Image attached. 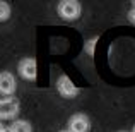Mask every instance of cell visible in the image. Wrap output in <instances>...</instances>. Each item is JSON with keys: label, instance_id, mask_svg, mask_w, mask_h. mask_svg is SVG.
I'll return each instance as SVG.
<instances>
[{"label": "cell", "instance_id": "obj_12", "mask_svg": "<svg viewBox=\"0 0 135 132\" xmlns=\"http://www.w3.org/2000/svg\"><path fill=\"white\" fill-rule=\"evenodd\" d=\"M118 132H128V130H118Z\"/></svg>", "mask_w": 135, "mask_h": 132}, {"label": "cell", "instance_id": "obj_11", "mask_svg": "<svg viewBox=\"0 0 135 132\" xmlns=\"http://www.w3.org/2000/svg\"><path fill=\"white\" fill-rule=\"evenodd\" d=\"M60 132H70V130H69V129H67V130H60Z\"/></svg>", "mask_w": 135, "mask_h": 132}, {"label": "cell", "instance_id": "obj_7", "mask_svg": "<svg viewBox=\"0 0 135 132\" xmlns=\"http://www.w3.org/2000/svg\"><path fill=\"white\" fill-rule=\"evenodd\" d=\"M9 132H33V127L27 120H14L9 127Z\"/></svg>", "mask_w": 135, "mask_h": 132}, {"label": "cell", "instance_id": "obj_3", "mask_svg": "<svg viewBox=\"0 0 135 132\" xmlns=\"http://www.w3.org/2000/svg\"><path fill=\"white\" fill-rule=\"evenodd\" d=\"M56 91L60 93V96L69 98V99L75 98V96L79 94V88L72 83V79H70L67 74H62V76L56 79Z\"/></svg>", "mask_w": 135, "mask_h": 132}, {"label": "cell", "instance_id": "obj_13", "mask_svg": "<svg viewBox=\"0 0 135 132\" xmlns=\"http://www.w3.org/2000/svg\"><path fill=\"white\" fill-rule=\"evenodd\" d=\"M132 132H135V125H133V129H132Z\"/></svg>", "mask_w": 135, "mask_h": 132}, {"label": "cell", "instance_id": "obj_6", "mask_svg": "<svg viewBox=\"0 0 135 132\" xmlns=\"http://www.w3.org/2000/svg\"><path fill=\"white\" fill-rule=\"evenodd\" d=\"M16 77L12 76L10 72H7V70H3V72H0V94H5V96H12L14 93H16Z\"/></svg>", "mask_w": 135, "mask_h": 132}, {"label": "cell", "instance_id": "obj_8", "mask_svg": "<svg viewBox=\"0 0 135 132\" xmlns=\"http://www.w3.org/2000/svg\"><path fill=\"white\" fill-rule=\"evenodd\" d=\"M10 17V5L7 2H0V22H5Z\"/></svg>", "mask_w": 135, "mask_h": 132}, {"label": "cell", "instance_id": "obj_4", "mask_svg": "<svg viewBox=\"0 0 135 132\" xmlns=\"http://www.w3.org/2000/svg\"><path fill=\"white\" fill-rule=\"evenodd\" d=\"M19 113V101L16 98H3L0 99V122L2 120H12Z\"/></svg>", "mask_w": 135, "mask_h": 132}, {"label": "cell", "instance_id": "obj_5", "mask_svg": "<svg viewBox=\"0 0 135 132\" xmlns=\"http://www.w3.org/2000/svg\"><path fill=\"white\" fill-rule=\"evenodd\" d=\"M69 130L70 132H89L91 120L86 113H74L69 119Z\"/></svg>", "mask_w": 135, "mask_h": 132}, {"label": "cell", "instance_id": "obj_1", "mask_svg": "<svg viewBox=\"0 0 135 132\" xmlns=\"http://www.w3.org/2000/svg\"><path fill=\"white\" fill-rule=\"evenodd\" d=\"M56 12L63 21H75L82 14V7L77 0H62L56 5Z\"/></svg>", "mask_w": 135, "mask_h": 132}, {"label": "cell", "instance_id": "obj_10", "mask_svg": "<svg viewBox=\"0 0 135 132\" xmlns=\"http://www.w3.org/2000/svg\"><path fill=\"white\" fill-rule=\"evenodd\" d=\"M0 132H5V129H3V124L0 122Z\"/></svg>", "mask_w": 135, "mask_h": 132}, {"label": "cell", "instance_id": "obj_14", "mask_svg": "<svg viewBox=\"0 0 135 132\" xmlns=\"http://www.w3.org/2000/svg\"><path fill=\"white\" fill-rule=\"evenodd\" d=\"M5 132H9V129H7V130H5Z\"/></svg>", "mask_w": 135, "mask_h": 132}, {"label": "cell", "instance_id": "obj_9", "mask_svg": "<svg viewBox=\"0 0 135 132\" xmlns=\"http://www.w3.org/2000/svg\"><path fill=\"white\" fill-rule=\"evenodd\" d=\"M128 21H130L132 24H135V9H132V10L128 12Z\"/></svg>", "mask_w": 135, "mask_h": 132}, {"label": "cell", "instance_id": "obj_2", "mask_svg": "<svg viewBox=\"0 0 135 132\" xmlns=\"http://www.w3.org/2000/svg\"><path fill=\"white\" fill-rule=\"evenodd\" d=\"M17 72L22 79L26 81H34L38 76V63H36V58L34 57H26L19 62L17 65Z\"/></svg>", "mask_w": 135, "mask_h": 132}]
</instances>
